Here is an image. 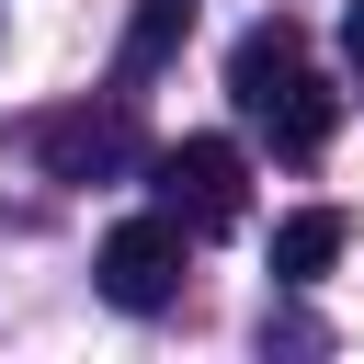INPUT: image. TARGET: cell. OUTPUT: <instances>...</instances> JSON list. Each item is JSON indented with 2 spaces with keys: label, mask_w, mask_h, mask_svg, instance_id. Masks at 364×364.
Masks as SVG:
<instances>
[{
  "label": "cell",
  "mask_w": 364,
  "mask_h": 364,
  "mask_svg": "<svg viewBox=\"0 0 364 364\" xmlns=\"http://www.w3.org/2000/svg\"><path fill=\"white\" fill-rule=\"evenodd\" d=\"M34 159H46L57 182H114V171H136V159H148L136 91H102V102H80V114H46V125H34Z\"/></svg>",
  "instance_id": "7a4b0ae2"
},
{
  "label": "cell",
  "mask_w": 364,
  "mask_h": 364,
  "mask_svg": "<svg viewBox=\"0 0 364 364\" xmlns=\"http://www.w3.org/2000/svg\"><path fill=\"white\" fill-rule=\"evenodd\" d=\"M341 239H353V228H341L330 205H296V216L273 228V284H318V273L341 262Z\"/></svg>",
  "instance_id": "8992f818"
},
{
  "label": "cell",
  "mask_w": 364,
  "mask_h": 364,
  "mask_svg": "<svg viewBox=\"0 0 364 364\" xmlns=\"http://www.w3.org/2000/svg\"><path fill=\"white\" fill-rule=\"evenodd\" d=\"M182 250H193V228L171 216V205H148V216H125L114 239H102V262H91V284L125 307V318H159L171 296H182Z\"/></svg>",
  "instance_id": "6da1fadb"
},
{
  "label": "cell",
  "mask_w": 364,
  "mask_h": 364,
  "mask_svg": "<svg viewBox=\"0 0 364 364\" xmlns=\"http://www.w3.org/2000/svg\"><path fill=\"white\" fill-rule=\"evenodd\" d=\"M296 57H307V34H296V23H284V11H273V23H250V34H239V46H228V102H239V114H250V102H262V91H273V80H284V68H296Z\"/></svg>",
  "instance_id": "5b68a950"
},
{
  "label": "cell",
  "mask_w": 364,
  "mask_h": 364,
  "mask_svg": "<svg viewBox=\"0 0 364 364\" xmlns=\"http://www.w3.org/2000/svg\"><path fill=\"white\" fill-rule=\"evenodd\" d=\"M239 182H250V159H239L228 136H182V148H159V205H171L193 239L239 228Z\"/></svg>",
  "instance_id": "3957f363"
},
{
  "label": "cell",
  "mask_w": 364,
  "mask_h": 364,
  "mask_svg": "<svg viewBox=\"0 0 364 364\" xmlns=\"http://www.w3.org/2000/svg\"><path fill=\"white\" fill-rule=\"evenodd\" d=\"M250 125L273 136V159H318V148H330V125H341V91H330V80L296 57V68H284V80L250 102Z\"/></svg>",
  "instance_id": "277c9868"
},
{
  "label": "cell",
  "mask_w": 364,
  "mask_h": 364,
  "mask_svg": "<svg viewBox=\"0 0 364 364\" xmlns=\"http://www.w3.org/2000/svg\"><path fill=\"white\" fill-rule=\"evenodd\" d=\"M193 11H205V0H136V11H125V46H114V80L171 68V46L193 34Z\"/></svg>",
  "instance_id": "52a82bcc"
},
{
  "label": "cell",
  "mask_w": 364,
  "mask_h": 364,
  "mask_svg": "<svg viewBox=\"0 0 364 364\" xmlns=\"http://www.w3.org/2000/svg\"><path fill=\"white\" fill-rule=\"evenodd\" d=\"M341 57H353V91H364V0L341 11Z\"/></svg>",
  "instance_id": "ba28073f"
}]
</instances>
